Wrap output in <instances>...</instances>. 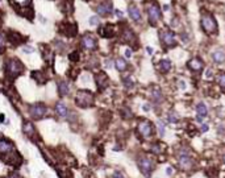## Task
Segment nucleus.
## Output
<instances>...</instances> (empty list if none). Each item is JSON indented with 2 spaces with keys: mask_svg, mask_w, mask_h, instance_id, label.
<instances>
[{
  "mask_svg": "<svg viewBox=\"0 0 225 178\" xmlns=\"http://www.w3.org/2000/svg\"><path fill=\"white\" fill-rule=\"evenodd\" d=\"M115 65H116V69L119 70V71H124V70L126 69V62L124 58H117L116 62H115Z\"/></svg>",
  "mask_w": 225,
  "mask_h": 178,
  "instance_id": "25",
  "label": "nucleus"
},
{
  "mask_svg": "<svg viewBox=\"0 0 225 178\" xmlns=\"http://www.w3.org/2000/svg\"><path fill=\"white\" fill-rule=\"evenodd\" d=\"M158 132L161 136H165V132H166V128H165V124L163 123H158Z\"/></svg>",
  "mask_w": 225,
  "mask_h": 178,
  "instance_id": "35",
  "label": "nucleus"
},
{
  "mask_svg": "<svg viewBox=\"0 0 225 178\" xmlns=\"http://www.w3.org/2000/svg\"><path fill=\"white\" fill-rule=\"evenodd\" d=\"M8 39L12 44H15V45H17V44H20L21 40H23V37L20 36V33H17V32H11V33L8 34Z\"/></svg>",
  "mask_w": 225,
  "mask_h": 178,
  "instance_id": "20",
  "label": "nucleus"
},
{
  "mask_svg": "<svg viewBox=\"0 0 225 178\" xmlns=\"http://www.w3.org/2000/svg\"><path fill=\"white\" fill-rule=\"evenodd\" d=\"M128 13H129V16H130L132 20H134L136 23H138V21L141 20V12H140V9H138L134 4H130V5H129V8H128Z\"/></svg>",
  "mask_w": 225,
  "mask_h": 178,
  "instance_id": "15",
  "label": "nucleus"
},
{
  "mask_svg": "<svg viewBox=\"0 0 225 178\" xmlns=\"http://www.w3.org/2000/svg\"><path fill=\"white\" fill-rule=\"evenodd\" d=\"M147 15H149V21L151 25H156L161 17V9L158 7V4L156 2L149 3V7H147Z\"/></svg>",
  "mask_w": 225,
  "mask_h": 178,
  "instance_id": "7",
  "label": "nucleus"
},
{
  "mask_svg": "<svg viewBox=\"0 0 225 178\" xmlns=\"http://www.w3.org/2000/svg\"><path fill=\"white\" fill-rule=\"evenodd\" d=\"M55 111H57V113H58L61 118H66V116H67V107H66L65 103H62V102L57 103V106H55Z\"/></svg>",
  "mask_w": 225,
  "mask_h": 178,
  "instance_id": "18",
  "label": "nucleus"
},
{
  "mask_svg": "<svg viewBox=\"0 0 225 178\" xmlns=\"http://www.w3.org/2000/svg\"><path fill=\"white\" fill-rule=\"evenodd\" d=\"M125 57H126V58H130V57H132V50L130 49L125 50Z\"/></svg>",
  "mask_w": 225,
  "mask_h": 178,
  "instance_id": "42",
  "label": "nucleus"
},
{
  "mask_svg": "<svg viewBox=\"0 0 225 178\" xmlns=\"http://www.w3.org/2000/svg\"><path fill=\"white\" fill-rule=\"evenodd\" d=\"M4 49H5V39H4V36L0 33V54L4 52Z\"/></svg>",
  "mask_w": 225,
  "mask_h": 178,
  "instance_id": "34",
  "label": "nucleus"
},
{
  "mask_svg": "<svg viewBox=\"0 0 225 178\" xmlns=\"http://www.w3.org/2000/svg\"><path fill=\"white\" fill-rule=\"evenodd\" d=\"M212 58H213V61L217 63H222V62H225V53L221 52V50H217V52H215L212 54Z\"/></svg>",
  "mask_w": 225,
  "mask_h": 178,
  "instance_id": "23",
  "label": "nucleus"
},
{
  "mask_svg": "<svg viewBox=\"0 0 225 178\" xmlns=\"http://www.w3.org/2000/svg\"><path fill=\"white\" fill-rule=\"evenodd\" d=\"M23 70H24V65L18 60H9L7 62V74L11 79L20 75L23 73Z\"/></svg>",
  "mask_w": 225,
  "mask_h": 178,
  "instance_id": "1",
  "label": "nucleus"
},
{
  "mask_svg": "<svg viewBox=\"0 0 225 178\" xmlns=\"http://www.w3.org/2000/svg\"><path fill=\"white\" fill-rule=\"evenodd\" d=\"M159 69H161V71H169V70L171 69V62L169 60H163V61H161V65H159Z\"/></svg>",
  "mask_w": 225,
  "mask_h": 178,
  "instance_id": "26",
  "label": "nucleus"
},
{
  "mask_svg": "<svg viewBox=\"0 0 225 178\" xmlns=\"http://www.w3.org/2000/svg\"><path fill=\"white\" fill-rule=\"evenodd\" d=\"M179 87L184 90V88H186V82H184V81H179Z\"/></svg>",
  "mask_w": 225,
  "mask_h": 178,
  "instance_id": "43",
  "label": "nucleus"
},
{
  "mask_svg": "<svg viewBox=\"0 0 225 178\" xmlns=\"http://www.w3.org/2000/svg\"><path fill=\"white\" fill-rule=\"evenodd\" d=\"M75 103L78 104L79 107H83V108L92 106V103H94L92 92H89V91H78L76 98H75Z\"/></svg>",
  "mask_w": 225,
  "mask_h": 178,
  "instance_id": "2",
  "label": "nucleus"
},
{
  "mask_svg": "<svg viewBox=\"0 0 225 178\" xmlns=\"http://www.w3.org/2000/svg\"><path fill=\"white\" fill-rule=\"evenodd\" d=\"M95 79H96V83H98V88H99V90H104V88L108 86V83H109L108 75L105 73H103V71L96 74Z\"/></svg>",
  "mask_w": 225,
  "mask_h": 178,
  "instance_id": "11",
  "label": "nucleus"
},
{
  "mask_svg": "<svg viewBox=\"0 0 225 178\" xmlns=\"http://www.w3.org/2000/svg\"><path fill=\"white\" fill-rule=\"evenodd\" d=\"M99 23L100 21H99L98 16H92L91 18H89V25H94V27H95V25H99Z\"/></svg>",
  "mask_w": 225,
  "mask_h": 178,
  "instance_id": "36",
  "label": "nucleus"
},
{
  "mask_svg": "<svg viewBox=\"0 0 225 178\" xmlns=\"http://www.w3.org/2000/svg\"><path fill=\"white\" fill-rule=\"evenodd\" d=\"M70 60H71L73 62H76V61L79 60V53H78V52L71 53V54H70Z\"/></svg>",
  "mask_w": 225,
  "mask_h": 178,
  "instance_id": "37",
  "label": "nucleus"
},
{
  "mask_svg": "<svg viewBox=\"0 0 225 178\" xmlns=\"http://www.w3.org/2000/svg\"><path fill=\"white\" fill-rule=\"evenodd\" d=\"M116 15H117V17L121 18V17H123V12H121V11H116Z\"/></svg>",
  "mask_w": 225,
  "mask_h": 178,
  "instance_id": "48",
  "label": "nucleus"
},
{
  "mask_svg": "<svg viewBox=\"0 0 225 178\" xmlns=\"http://www.w3.org/2000/svg\"><path fill=\"white\" fill-rule=\"evenodd\" d=\"M165 149H166L165 144H156V145H153V147H151V152H153V153H157V154L162 153Z\"/></svg>",
  "mask_w": 225,
  "mask_h": 178,
  "instance_id": "27",
  "label": "nucleus"
},
{
  "mask_svg": "<svg viewBox=\"0 0 225 178\" xmlns=\"http://www.w3.org/2000/svg\"><path fill=\"white\" fill-rule=\"evenodd\" d=\"M113 178H124V175H123V173H121V171H115L113 173Z\"/></svg>",
  "mask_w": 225,
  "mask_h": 178,
  "instance_id": "40",
  "label": "nucleus"
},
{
  "mask_svg": "<svg viewBox=\"0 0 225 178\" xmlns=\"http://www.w3.org/2000/svg\"><path fill=\"white\" fill-rule=\"evenodd\" d=\"M82 46L87 50H94L96 48V40L91 34H86L82 39Z\"/></svg>",
  "mask_w": 225,
  "mask_h": 178,
  "instance_id": "12",
  "label": "nucleus"
},
{
  "mask_svg": "<svg viewBox=\"0 0 225 178\" xmlns=\"http://www.w3.org/2000/svg\"><path fill=\"white\" fill-rule=\"evenodd\" d=\"M202 27L207 33H213V32H216V29H217V24L215 21V18L211 15L205 13L202 16Z\"/></svg>",
  "mask_w": 225,
  "mask_h": 178,
  "instance_id": "6",
  "label": "nucleus"
},
{
  "mask_svg": "<svg viewBox=\"0 0 225 178\" xmlns=\"http://www.w3.org/2000/svg\"><path fill=\"white\" fill-rule=\"evenodd\" d=\"M188 67L194 71H200L203 69V62L199 60V58H192L190 62H188Z\"/></svg>",
  "mask_w": 225,
  "mask_h": 178,
  "instance_id": "16",
  "label": "nucleus"
},
{
  "mask_svg": "<svg viewBox=\"0 0 225 178\" xmlns=\"http://www.w3.org/2000/svg\"><path fill=\"white\" fill-rule=\"evenodd\" d=\"M207 77H208V78L212 77V71H211V70H208V71H207Z\"/></svg>",
  "mask_w": 225,
  "mask_h": 178,
  "instance_id": "49",
  "label": "nucleus"
},
{
  "mask_svg": "<svg viewBox=\"0 0 225 178\" xmlns=\"http://www.w3.org/2000/svg\"><path fill=\"white\" fill-rule=\"evenodd\" d=\"M61 32L63 34L69 36V37H74L76 34V25L75 24H70V23L62 24L61 25Z\"/></svg>",
  "mask_w": 225,
  "mask_h": 178,
  "instance_id": "13",
  "label": "nucleus"
},
{
  "mask_svg": "<svg viewBox=\"0 0 225 178\" xmlns=\"http://www.w3.org/2000/svg\"><path fill=\"white\" fill-rule=\"evenodd\" d=\"M123 40L125 41V42H134L136 41V37H134V34H133V32L130 30V29H126V30H124V34H123Z\"/></svg>",
  "mask_w": 225,
  "mask_h": 178,
  "instance_id": "22",
  "label": "nucleus"
},
{
  "mask_svg": "<svg viewBox=\"0 0 225 178\" xmlns=\"http://www.w3.org/2000/svg\"><path fill=\"white\" fill-rule=\"evenodd\" d=\"M58 174H59V177L61 178H73V175H71V173L67 170V169H58Z\"/></svg>",
  "mask_w": 225,
  "mask_h": 178,
  "instance_id": "30",
  "label": "nucleus"
},
{
  "mask_svg": "<svg viewBox=\"0 0 225 178\" xmlns=\"http://www.w3.org/2000/svg\"><path fill=\"white\" fill-rule=\"evenodd\" d=\"M159 39L166 46H174L175 45V36L172 32L167 30V29H161L159 30Z\"/></svg>",
  "mask_w": 225,
  "mask_h": 178,
  "instance_id": "8",
  "label": "nucleus"
},
{
  "mask_svg": "<svg viewBox=\"0 0 225 178\" xmlns=\"http://www.w3.org/2000/svg\"><path fill=\"white\" fill-rule=\"evenodd\" d=\"M33 78L38 81V83H45V81H46V77H43L41 71H33Z\"/></svg>",
  "mask_w": 225,
  "mask_h": 178,
  "instance_id": "29",
  "label": "nucleus"
},
{
  "mask_svg": "<svg viewBox=\"0 0 225 178\" xmlns=\"http://www.w3.org/2000/svg\"><path fill=\"white\" fill-rule=\"evenodd\" d=\"M169 122L170 123H178L179 122V118L176 116L175 112H170L169 113Z\"/></svg>",
  "mask_w": 225,
  "mask_h": 178,
  "instance_id": "33",
  "label": "nucleus"
},
{
  "mask_svg": "<svg viewBox=\"0 0 225 178\" xmlns=\"http://www.w3.org/2000/svg\"><path fill=\"white\" fill-rule=\"evenodd\" d=\"M138 168L141 171H142V174L150 175V173L154 169V161L147 156H141L138 158Z\"/></svg>",
  "mask_w": 225,
  "mask_h": 178,
  "instance_id": "3",
  "label": "nucleus"
},
{
  "mask_svg": "<svg viewBox=\"0 0 225 178\" xmlns=\"http://www.w3.org/2000/svg\"><path fill=\"white\" fill-rule=\"evenodd\" d=\"M105 66H107V67H112V61H111V60H107V61H105Z\"/></svg>",
  "mask_w": 225,
  "mask_h": 178,
  "instance_id": "45",
  "label": "nucleus"
},
{
  "mask_svg": "<svg viewBox=\"0 0 225 178\" xmlns=\"http://www.w3.org/2000/svg\"><path fill=\"white\" fill-rule=\"evenodd\" d=\"M29 112H30L32 118L40 119V118H42L45 115V112H46V107H45L43 104H41V103H37V104H33L30 107Z\"/></svg>",
  "mask_w": 225,
  "mask_h": 178,
  "instance_id": "10",
  "label": "nucleus"
},
{
  "mask_svg": "<svg viewBox=\"0 0 225 178\" xmlns=\"http://www.w3.org/2000/svg\"><path fill=\"white\" fill-rule=\"evenodd\" d=\"M200 129H202V132H207V131H208V125H207V124H202V128H200Z\"/></svg>",
  "mask_w": 225,
  "mask_h": 178,
  "instance_id": "44",
  "label": "nucleus"
},
{
  "mask_svg": "<svg viewBox=\"0 0 225 178\" xmlns=\"http://www.w3.org/2000/svg\"><path fill=\"white\" fill-rule=\"evenodd\" d=\"M137 131L142 137L149 139V137H153L154 127H153V124L149 122V120H141V122L138 123V125H137Z\"/></svg>",
  "mask_w": 225,
  "mask_h": 178,
  "instance_id": "4",
  "label": "nucleus"
},
{
  "mask_svg": "<svg viewBox=\"0 0 225 178\" xmlns=\"http://www.w3.org/2000/svg\"><path fill=\"white\" fill-rule=\"evenodd\" d=\"M101 36H104V37H112L115 34V27L113 25H107V27H104L101 29Z\"/></svg>",
  "mask_w": 225,
  "mask_h": 178,
  "instance_id": "21",
  "label": "nucleus"
},
{
  "mask_svg": "<svg viewBox=\"0 0 225 178\" xmlns=\"http://www.w3.org/2000/svg\"><path fill=\"white\" fill-rule=\"evenodd\" d=\"M98 13L101 15V16H107L108 13H111L112 12V4L111 2H104V3H101L98 5Z\"/></svg>",
  "mask_w": 225,
  "mask_h": 178,
  "instance_id": "14",
  "label": "nucleus"
},
{
  "mask_svg": "<svg viewBox=\"0 0 225 178\" xmlns=\"http://www.w3.org/2000/svg\"><path fill=\"white\" fill-rule=\"evenodd\" d=\"M23 131H24V133L27 136H34V127H33V124H32L30 122H25L24 123V125H23Z\"/></svg>",
  "mask_w": 225,
  "mask_h": 178,
  "instance_id": "19",
  "label": "nucleus"
},
{
  "mask_svg": "<svg viewBox=\"0 0 225 178\" xmlns=\"http://www.w3.org/2000/svg\"><path fill=\"white\" fill-rule=\"evenodd\" d=\"M196 112H197V119L202 120L203 118L207 116V113H208L207 106H205L204 103H199V104L196 106Z\"/></svg>",
  "mask_w": 225,
  "mask_h": 178,
  "instance_id": "17",
  "label": "nucleus"
},
{
  "mask_svg": "<svg viewBox=\"0 0 225 178\" xmlns=\"http://www.w3.org/2000/svg\"><path fill=\"white\" fill-rule=\"evenodd\" d=\"M23 52L27 53V54H29V53L33 52V48H32V46H24V48H23Z\"/></svg>",
  "mask_w": 225,
  "mask_h": 178,
  "instance_id": "39",
  "label": "nucleus"
},
{
  "mask_svg": "<svg viewBox=\"0 0 225 178\" xmlns=\"http://www.w3.org/2000/svg\"><path fill=\"white\" fill-rule=\"evenodd\" d=\"M217 83L220 85L222 88H225V73H221V74L217 77Z\"/></svg>",
  "mask_w": 225,
  "mask_h": 178,
  "instance_id": "31",
  "label": "nucleus"
},
{
  "mask_svg": "<svg viewBox=\"0 0 225 178\" xmlns=\"http://www.w3.org/2000/svg\"><path fill=\"white\" fill-rule=\"evenodd\" d=\"M146 50H147V53H149V54H153V52H154L153 48H150V46H147V48H146Z\"/></svg>",
  "mask_w": 225,
  "mask_h": 178,
  "instance_id": "47",
  "label": "nucleus"
},
{
  "mask_svg": "<svg viewBox=\"0 0 225 178\" xmlns=\"http://www.w3.org/2000/svg\"><path fill=\"white\" fill-rule=\"evenodd\" d=\"M15 149H13V145H12L9 141L7 140H0V156L3 157V160L7 162L9 160V157L15 153Z\"/></svg>",
  "mask_w": 225,
  "mask_h": 178,
  "instance_id": "5",
  "label": "nucleus"
},
{
  "mask_svg": "<svg viewBox=\"0 0 225 178\" xmlns=\"http://www.w3.org/2000/svg\"><path fill=\"white\" fill-rule=\"evenodd\" d=\"M58 92H59V95H62V97H65V95L69 94V85L66 82H59L58 83Z\"/></svg>",
  "mask_w": 225,
  "mask_h": 178,
  "instance_id": "24",
  "label": "nucleus"
},
{
  "mask_svg": "<svg viewBox=\"0 0 225 178\" xmlns=\"http://www.w3.org/2000/svg\"><path fill=\"white\" fill-rule=\"evenodd\" d=\"M9 178H23V177L18 174V173H16V171H13V173L9 174Z\"/></svg>",
  "mask_w": 225,
  "mask_h": 178,
  "instance_id": "41",
  "label": "nucleus"
},
{
  "mask_svg": "<svg viewBox=\"0 0 225 178\" xmlns=\"http://www.w3.org/2000/svg\"><path fill=\"white\" fill-rule=\"evenodd\" d=\"M192 164H194V161H192V158L187 154V152H182V153L179 154V166H181V169L188 170L192 168Z\"/></svg>",
  "mask_w": 225,
  "mask_h": 178,
  "instance_id": "9",
  "label": "nucleus"
},
{
  "mask_svg": "<svg viewBox=\"0 0 225 178\" xmlns=\"http://www.w3.org/2000/svg\"><path fill=\"white\" fill-rule=\"evenodd\" d=\"M43 58L46 60L49 63H51V61H53V53H51L50 50H46V52H43Z\"/></svg>",
  "mask_w": 225,
  "mask_h": 178,
  "instance_id": "32",
  "label": "nucleus"
},
{
  "mask_svg": "<svg viewBox=\"0 0 225 178\" xmlns=\"http://www.w3.org/2000/svg\"><path fill=\"white\" fill-rule=\"evenodd\" d=\"M150 98H151V100H153V102H159V100H161V98H162V94H161V91L158 90V88H156V90H154V91L151 92Z\"/></svg>",
  "mask_w": 225,
  "mask_h": 178,
  "instance_id": "28",
  "label": "nucleus"
},
{
  "mask_svg": "<svg viewBox=\"0 0 225 178\" xmlns=\"http://www.w3.org/2000/svg\"><path fill=\"white\" fill-rule=\"evenodd\" d=\"M124 82H125V87H133V81L130 79V78H126V79H124Z\"/></svg>",
  "mask_w": 225,
  "mask_h": 178,
  "instance_id": "38",
  "label": "nucleus"
},
{
  "mask_svg": "<svg viewBox=\"0 0 225 178\" xmlns=\"http://www.w3.org/2000/svg\"><path fill=\"white\" fill-rule=\"evenodd\" d=\"M166 173H167V175H171V174H172V169H171V168H167V169H166Z\"/></svg>",
  "mask_w": 225,
  "mask_h": 178,
  "instance_id": "46",
  "label": "nucleus"
}]
</instances>
